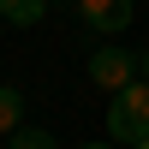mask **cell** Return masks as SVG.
<instances>
[{
  "label": "cell",
  "instance_id": "obj_1",
  "mask_svg": "<svg viewBox=\"0 0 149 149\" xmlns=\"http://www.w3.org/2000/svg\"><path fill=\"white\" fill-rule=\"evenodd\" d=\"M149 137V78H131L125 90L107 95V143L137 149Z\"/></svg>",
  "mask_w": 149,
  "mask_h": 149
},
{
  "label": "cell",
  "instance_id": "obj_6",
  "mask_svg": "<svg viewBox=\"0 0 149 149\" xmlns=\"http://www.w3.org/2000/svg\"><path fill=\"white\" fill-rule=\"evenodd\" d=\"M12 149H60V143L48 137V131H36V125H18L12 131Z\"/></svg>",
  "mask_w": 149,
  "mask_h": 149
},
{
  "label": "cell",
  "instance_id": "obj_5",
  "mask_svg": "<svg viewBox=\"0 0 149 149\" xmlns=\"http://www.w3.org/2000/svg\"><path fill=\"white\" fill-rule=\"evenodd\" d=\"M18 125H24V90L0 84V137H12Z\"/></svg>",
  "mask_w": 149,
  "mask_h": 149
},
{
  "label": "cell",
  "instance_id": "obj_7",
  "mask_svg": "<svg viewBox=\"0 0 149 149\" xmlns=\"http://www.w3.org/2000/svg\"><path fill=\"white\" fill-rule=\"evenodd\" d=\"M137 72H143V78H149V48H143V54H137Z\"/></svg>",
  "mask_w": 149,
  "mask_h": 149
},
{
  "label": "cell",
  "instance_id": "obj_8",
  "mask_svg": "<svg viewBox=\"0 0 149 149\" xmlns=\"http://www.w3.org/2000/svg\"><path fill=\"white\" fill-rule=\"evenodd\" d=\"M84 149H119V143H84Z\"/></svg>",
  "mask_w": 149,
  "mask_h": 149
},
{
  "label": "cell",
  "instance_id": "obj_3",
  "mask_svg": "<svg viewBox=\"0 0 149 149\" xmlns=\"http://www.w3.org/2000/svg\"><path fill=\"white\" fill-rule=\"evenodd\" d=\"M72 12H78V24L95 30V36L131 30V0H72Z\"/></svg>",
  "mask_w": 149,
  "mask_h": 149
},
{
  "label": "cell",
  "instance_id": "obj_2",
  "mask_svg": "<svg viewBox=\"0 0 149 149\" xmlns=\"http://www.w3.org/2000/svg\"><path fill=\"white\" fill-rule=\"evenodd\" d=\"M137 78V54H125V48H95L90 54V84L95 90H125V84Z\"/></svg>",
  "mask_w": 149,
  "mask_h": 149
},
{
  "label": "cell",
  "instance_id": "obj_4",
  "mask_svg": "<svg viewBox=\"0 0 149 149\" xmlns=\"http://www.w3.org/2000/svg\"><path fill=\"white\" fill-rule=\"evenodd\" d=\"M42 12H48V0H0V18H6V24H18V30L42 24Z\"/></svg>",
  "mask_w": 149,
  "mask_h": 149
}]
</instances>
